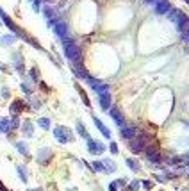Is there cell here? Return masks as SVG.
Wrapping results in <instances>:
<instances>
[{"instance_id": "20", "label": "cell", "mask_w": 189, "mask_h": 191, "mask_svg": "<svg viewBox=\"0 0 189 191\" xmlns=\"http://www.w3.org/2000/svg\"><path fill=\"white\" fill-rule=\"evenodd\" d=\"M23 132H25L27 136H32V123L31 121H25V125H23Z\"/></svg>"}, {"instance_id": "33", "label": "cell", "mask_w": 189, "mask_h": 191, "mask_svg": "<svg viewBox=\"0 0 189 191\" xmlns=\"http://www.w3.org/2000/svg\"><path fill=\"white\" fill-rule=\"evenodd\" d=\"M31 105H32V107H36V109H38V107H39L41 104H39V102H38L36 98H32V100H31Z\"/></svg>"}, {"instance_id": "8", "label": "cell", "mask_w": 189, "mask_h": 191, "mask_svg": "<svg viewBox=\"0 0 189 191\" xmlns=\"http://www.w3.org/2000/svg\"><path fill=\"white\" fill-rule=\"evenodd\" d=\"M155 4H157V6H155V13H157V14H166V13L171 9V4L168 2V0H157Z\"/></svg>"}, {"instance_id": "35", "label": "cell", "mask_w": 189, "mask_h": 191, "mask_svg": "<svg viewBox=\"0 0 189 191\" xmlns=\"http://www.w3.org/2000/svg\"><path fill=\"white\" fill-rule=\"evenodd\" d=\"M2 95H4V97H9V89H7V88H4V89H2Z\"/></svg>"}, {"instance_id": "3", "label": "cell", "mask_w": 189, "mask_h": 191, "mask_svg": "<svg viewBox=\"0 0 189 191\" xmlns=\"http://www.w3.org/2000/svg\"><path fill=\"white\" fill-rule=\"evenodd\" d=\"M54 134H55V138H57L59 143H68V141L73 139L72 132H70V129H66V127H55Z\"/></svg>"}, {"instance_id": "26", "label": "cell", "mask_w": 189, "mask_h": 191, "mask_svg": "<svg viewBox=\"0 0 189 191\" xmlns=\"http://www.w3.org/2000/svg\"><path fill=\"white\" fill-rule=\"evenodd\" d=\"M21 89H23V91H25V93H29V95L32 93V88L29 86V84H27V82H23V84H21Z\"/></svg>"}, {"instance_id": "2", "label": "cell", "mask_w": 189, "mask_h": 191, "mask_svg": "<svg viewBox=\"0 0 189 191\" xmlns=\"http://www.w3.org/2000/svg\"><path fill=\"white\" fill-rule=\"evenodd\" d=\"M148 145V138L146 134H139L136 138H132V143H130V150L134 154H139V152H143L145 150V146Z\"/></svg>"}, {"instance_id": "31", "label": "cell", "mask_w": 189, "mask_h": 191, "mask_svg": "<svg viewBox=\"0 0 189 191\" xmlns=\"http://www.w3.org/2000/svg\"><path fill=\"white\" fill-rule=\"evenodd\" d=\"M182 39H184V41H189V27L182 32Z\"/></svg>"}, {"instance_id": "11", "label": "cell", "mask_w": 189, "mask_h": 191, "mask_svg": "<svg viewBox=\"0 0 189 191\" xmlns=\"http://www.w3.org/2000/svg\"><path fill=\"white\" fill-rule=\"evenodd\" d=\"M93 121H95V125L98 127V131H100V132H102V134H104L107 139H109V138H111V131L107 129V127H105V125H104V123H102V121L97 118V116H93Z\"/></svg>"}, {"instance_id": "15", "label": "cell", "mask_w": 189, "mask_h": 191, "mask_svg": "<svg viewBox=\"0 0 189 191\" xmlns=\"http://www.w3.org/2000/svg\"><path fill=\"white\" fill-rule=\"evenodd\" d=\"M125 163H127V166L132 170V172H139V168H141V166H139V163H137V161H134V159H130V157H129Z\"/></svg>"}, {"instance_id": "23", "label": "cell", "mask_w": 189, "mask_h": 191, "mask_svg": "<svg viewBox=\"0 0 189 191\" xmlns=\"http://www.w3.org/2000/svg\"><path fill=\"white\" fill-rule=\"evenodd\" d=\"M18 173H20V177H21V180H23V182H27V175H25V168H23V166H18Z\"/></svg>"}, {"instance_id": "17", "label": "cell", "mask_w": 189, "mask_h": 191, "mask_svg": "<svg viewBox=\"0 0 189 191\" xmlns=\"http://www.w3.org/2000/svg\"><path fill=\"white\" fill-rule=\"evenodd\" d=\"M77 131H79V134H80L82 138L89 139V134L86 132V129H84V125H82V121H77Z\"/></svg>"}, {"instance_id": "39", "label": "cell", "mask_w": 189, "mask_h": 191, "mask_svg": "<svg viewBox=\"0 0 189 191\" xmlns=\"http://www.w3.org/2000/svg\"><path fill=\"white\" fill-rule=\"evenodd\" d=\"M182 191H189V189H182Z\"/></svg>"}, {"instance_id": "21", "label": "cell", "mask_w": 189, "mask_h": 191, "mask_svg": "<svg viewBox=\"0 0 189 191\" xmlns=\"http://www.w3.org/2000/svg\"><path fill=\"white\" fill-rule=\"evenodd\" d=\"M16 148H18V150L23 154V155H27L29 152H27V146H25V143H16Z\"/></svg>"}, {"instance_id": "9", "label": "cell", "mask_w": 189, "mask_h": 191, "mask_svg": "<svg viewBox=\"0 0 189 191\" xmlns=\"http://www.w3.org/2000/svg\"><path fill=\"white\" fill-rule=\"evenodd\" d=\"M72 70H73L75 77H79V79H86L87 77V72H86L82 62H72Z\"/></svg>"}, {"instance_id": "14", "label": "cell", "mask_w": 189, "mask_h": 191, "mask_svg": "<svg viewBox=\"0 0 189 191\" xmlns=\"http://www.w3.org/2000/svg\"><path fill=\"white\" fill-rule=\"evenodd\" d=\"M102 164H104V172H105V173H114V172H116V164H114L111 159H105Z\"/></svg>"}, {"instance_id": "1", "label": "cell", "mask_w": 189, "mask_h": 191, "mask_svg": "<svg viewBox=\"0 0 189 191\" xmlns=\"http://www.w3.org/2000/svg\"><path fill=\"white\" fill-rule=\"evenodd\" d=\"M63 47H64V55L68 57V61L72 62H82V52L79 48L77 43H73V39H63Z\"/></svg>"}, {"instance_id": "28", "label": "cell", "mask_w": 189, "mask_h": 191, "mask_svg": "<svg viewBox=\"0 0 189 191\" xmlns=\"http://www.w3.org/2000/svg\"><path fill=\"white\" fill-rule=\"evenodd\" d=\"M31 79H32V80H38V79H39V75H38V68H32V70H31Z\"/></svg>"}, {"instance_id": "16", "label": "cell", "mask_w": 189, "mask_h": 191, "mask_svg": "<svg viewBox=\"0 0 189 191\" xmlns=\"http://www.w3.org/2000/svg\"><path fill=\"white\" fill-rule=\"evenodd\" d=\"M77 91H79V95H80V98L84 100V104L87 105V107H89V105H91V102H89V98H87V95H86V91L79 86V84H77Z\"/></svg>"}, {"instance_id": "19", "label": "cell", "mask_w": 189, "mask_h": 191, "mask_svg": "<svg viewBox=\"0 0 189 191\" xmlns=\"http://www.w3.org/2000/svg\"><path fill=\"white\" fill-rule=\"evenodd\" d=\"M38 123H39V127H43V129H48L50 127V120L48 118H39Z\"/></svg>"}, {"instance_id": "34", "label": "cell", "mask_w": 189, "mask_h": 191, "mask_svg": "<svg viewBox=\"0 0 189 191\" xmlns=\"http://www.w3.org/2000/svg\"><path fill=\"white\" fill-rule=\"evenodd\" d=\"M155 179H157V182H164V180H166L164 175H155Z\"/></svg>"}, {"instance_id": "37", "label": "cell", "mask_w": 189, "mask_h": 191, "mask_svg": "<svg viewBox=\"0 0 189 191\" xmlns=\"http://www.w3.org/2000/svg\"><path fill=\"white\" fill-rule=\"evenodd\" d=\"M157 0H146V4H155Z\"/></svg>"}, {"instance_id": "25", "label": "cell", "mask_w": 189, "mask_h": 191, "mask_svg": "<svg viewBox=\"0 0 189 191\" xmlns=\"http://www.w3.org/2000/svg\"><path fill=\"white\" fill-rule=\"evenodd\" d=\"M2 41H4V45H11L13 41H14V38H13V36H4Z\"/></svg>"}, {"instance_id": "30", "label": "cell", "mask_w": 189, "mask_h": 191, "mask_svg": "<svg viewBox=\"0 0 189 191\" xmlns=\"http://www.w3.org/2000/svg\"><path fill=\"white\" fill-rule=\"evenodd\" d=\"M152 186H153L152 180H143V187H145V189H152Z\"/></svg>"}, {"instance_id": "29", "label": "cell", "mask_w": 189, "mask_h": 191, "mask_svg": "<svg viewBox=\"0 0 189 191\" xmlns=\"http://www.w3.org/2000/svg\"><path fill=\"white\" fill-rule=\"evenodd\" d=\"M109 150H111V154H118V145L116 143H111L109 145Z\"/></svg>"}, {"instance_id": "40", "label": "cell", "mask_w": 189, "mask_h": 191, "mask_svg": "<svg viewBox=\"0 0 189 191\" xmlns=\"http://www.w3.org/2000/svg\"><path fill=\"white\" fill-rule=\"evenodd\" d=\"M185 2H187V4H189V0H185Z\"/></svg>"}, {"instance_id": "22", "label": "cell", "mask_w": 189, "mask_h": 191, "mask_svg": "<svg viewBox=\"0 0 189 191\" xmlns=\"http://www.w3.org/2000/svg\"><path fill=\"white\" fill-rule=\"evenodd\" d=\"M91 166H93V170H97V172H104V164L100 161H95Z\"/></svg>"}, {"instance_id": "27", "label": "cell", "mask_w": 189, "mask_h": 191, "mask_svg": "<svg viewBox=\"0 0 189 191\" xmlns=\"http://www.w3.org/2000/svg\"><path fill=\"white\" fill-rule=\"evenodd\" d=\"M45 16H46V18H50V20H52V18H54V11H52L50 7H45Z\"/></svg>"}, {"instance_id": "6", "label": "cell", "mask_w": 189, "mask_h": 191, "mask_svg": "<svg viewBox=\"0 0 189 191\" xmlns=\"http://www.w3.org/2000/svg\"><path fill=\"white\" fill-rule=\"evenodd\" d=\"M109 113H111L112 120L116 121V125H118V127L122 129V127L125 125V118H123V114L120 113V109H118V107H111V109H109Z\"/></svg>"}, {"instance_id": "7", "label": "cell", "mask_w": 189, "mask_h": 191, "mask_svg": "<svg viewBox=\"0 0 189 191\" xmlns=\"http://www.w3.org/2000/svg\"><path fill=\"white\" fill-rule=\"evenodd\" d=\"M120 134L125 139H132V138H136L137 131H136V127H132V125H123L122 129H120Z\"/></svg>"}, {"instance_id": "4", "label": "cell", "mask_w": 189, "mask_h": 191, "mask_svg": "<svg viewBox=\"0 0 189 191\" xmlns=\"http://www.w3.org/2000/svg\"><path fill=\"white\" fill-rule=\"evenodd\" d=\"M175 23H177V31L182 34V32L189 27V18H187V14H184L182 11H178V14H177V18H175Z\"/></svg>"}, {"instance_id": "12", "label": "cell", "mask_w": 189, "mask_h": 191, "mask_svg": "<svg viewBox=\"0 0 189 191\" xmlns=\"http://www.w3.org/2000/svg\"><path fill=\"white\" fill-rule=\"evenodd\" d=\"M21 111H23V102H21V100H14V102L11 104V114H13V116H18Z\"/></svg>"}, {"instance_id": "18", "label": "cell", "mask_w": 189, "mask_h": 191, "mask_svg": "<svg viewBox=\"0 0 189 191\" xmlns=\"http://www.w3.org/2000/svg\"><path fill=\"white\" fill-rule=\"evenodd\" d=\"M0 131L2 132H9L11 131V125H9L7 120H0Z\"/></svg>"}, {"instance_id": "32", "label": "cell", "mask_w": 189, "mask_h": 191, "mask_svg": "<svg viewBox=\"0 0 189 191\" xmlns=\"http://www.w3.org/2000/svg\"><path fill=\"white\" fill-rule=\"evenodd\" d=\"M109 191H118V184H116V180L109 184Z\"/></svg>"}, {"instance_id": "38", "label": "cell", "mask_w": 189, "mask_h": 191, "mask_svg": "<svg viewBox=\"0 0 189 191\" xmlns=\"http://www.w3.org/2000/svg\"><path fill=\"white\" fill-rule=\"evenodd\" d=\"M29 191H41V189H39V187H38V189H29Z\"/></svg>"}, {"instance_id": "36", "label": "cell", "mask_w": 189, "mask_h": 191, "mask_svg": "<svg viewBox=\"0 0 189 191\" xmlns=\"http://www.w3.org/2000/svg\"><path fill=\"white\" fill-rule=\"evenodd\" d=\"M0 191H7V189L4 187V184H2V182H0Z\"/></svg>"}, {"instance_id": "10", "label": "cell", "mask_w": 189, "mask_h": 191, "mask_svg": "<svg viewBox=\"0 0 189 191\" xmlns=\"http://www.w3.org/2000/svg\"><path fill=\"white\" fill-rule=\"evenodd\" d=\"M98 97H100V107L104 111H109L111 109V95L109 93H100Z\"/></svg>"}, {"instance_id": "13", "label": "cell", "mask_w": 189, "mask_h": 191, "mask_svg": "<svg viewBox=\"0 0 189 191\" xmlns=\"http://www.w3.org/2000/svg\"><path fill=\"white\" fill-rule=\"evenodd\" d=\"M50 155H52V150H50V148H41L39 154H38V161H39V163H46V161L50 159Z\"/></svg>"}, {"instance_id": "5", "label": "cell", "mask_w": 189, "mask_h": 191, "mask_svg": "<svg viewBox=\"0 0 189 191\" xmlns=\"http://www.w3.org/2000/svg\"><path fill=\"white\" fill-rule=\"evenodd\" d=\"M87 150L91 152V154H102L104 150H105V146L102 145V143H98V141H95V139H87Z\"/></svg>"}, {"instance_id": "24", "label": "cell", "mask_w": 189, "mask_h": 191, "mask_svg": "<svg viewBox=\"0 0 189 191\" xmlns=\"http://www.w3.org/2000/svg\"><path fill=\"white\" fill-rule=\"evenodd\" d=\"M139 187V180H132L130 184H129V191H136Z\"/></svg>"}]
</instances>
